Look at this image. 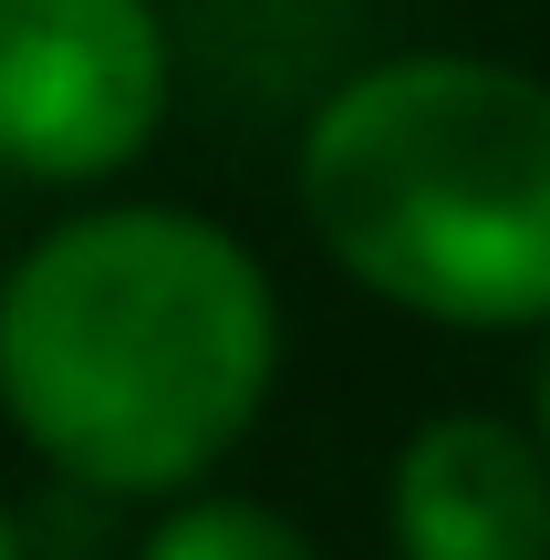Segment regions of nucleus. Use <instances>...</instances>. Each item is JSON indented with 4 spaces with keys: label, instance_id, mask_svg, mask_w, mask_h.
I'll return each mask as SVG.
<instances>
[{
    "label": "nucleus",
    "instance_id": "nucleus-1",
    "mask_svg": "<svg viewBox=\"0 0 550 560\" xmlns=\"http://www.w3.org/2000/svg\"><path fill=\"white\" fill-rule=\"evenodd\" d=\"M281 374L270 270L187 208H94L0 280V405L104 499L198 488Z\"/></svg>",
    "mask_w": 550,
    "mask_h": 560
},
{
    "label": "nucleus",
    "instance_id": "nucleus-2",
    "mask_svg": "<svg viewBox=\"0 0 550 560\" xmlns=\"http://www.w3.org/2000/svg\"><path fill=\"white\" fill-rule=\"evenodd\" d=\"M302 219L332 270L416 322H550V83L489 52L353 73L302 136Z\"/></svg>",
    "mask_w": 550,
    "mask_h": 560
},
{
    "label": "nucleus",
    "instance_id": "nucleus-3",
    "mask_svg": "<svg viewBox=\"0 0 550 560\" xmlns=\"http://www.w3.org/2000/svg\"><path fill=\"white\" fill-rule=\"evenodd\" d=\"M166 32L145 0H0V166L83 187L145 156Z\"/></svg>",
    "mask_w": 550,
    "mask_h": 560
},
{
    "label": "nucleus",
    "instance_id": "nucleus-4",
    "mask_svg": "<svg viewBox=\"0 0 550 560\" xmlns=\"http://www.w3.org/2000/svg\"><path fill=\"white\" fill-rule=\"evenodd\" d=\"M406 560H550V446L510 416H426L395 457Z\"/></svg>",
    "mask_w": 550,
    "mask_h": 560
},
{
    "label": "nucleus",
    "instance_id": "nucleus-5",
    "mask_svg": "<svg viewBox=\"0 0 550 560\" xmlns=\"http://www.w3.org/2000/svg\"><path fill=\"white\" fill-rule=\"evenodd\" d=\"M136 560H323L281 509L260 499H177L156 529H145Z\"/></svg>",
    "mask_w": 550,
    "mask_h": 560
},
{
    "label": "nucleus",
    "instance_id": "nucleus-6",
    "mask_svg": "<svg viewBox=\"0 0 550 560\" xmlns=\"http://www.w3.org/2000/svg\"><path fill=\"white\" fill-rule=\"evenodd\" d=\"M530 405H540V425H530V436L550 446V342H540V384H530Z\"/></svg>",
    "mask_w": 550,
    "mask_h": 560
},
{
    "label": "nucleus",
    "instance_id": "nucleus-7",
    "mask_svg": "<svg viewBox=\"0 0 550 560\" xmlns=\"http://www.w3.org/2000/svg\"><path fill=\"white\" fill-rule=\"evenodd\" d=\"M0 560H32V550H21V529H11V509H0Z\"/></svg>",
    "mask_w": 550,
    "mask_h": 560
}]
</instances>
